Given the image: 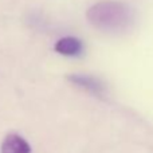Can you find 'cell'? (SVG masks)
I'll list each match as a JSON object with an SVG mask.
<instances>
[{
    "label": "cell",
    "instance_id": "cell-1",
    "mask_svg": "<svg viewBox=\"0 0 153 153\" xmlns=\"http://www.w3.org/2000/svg\"><path fill=\"white\" fill-rule=\"evenodd\" d=\"M86 18L94 28L108 34H124L134 24V10L117 0H102L87 10Z\"/></svg>",
    "mask_w": 153,
    "mask_h": 153
},
{
    "label": "cell",
    "instance_id": "cell-3",
    "mask_svg": "<svg viewBox=\"0 0 153 153\" xmlns=\"http://www.w3.org/2000/svg\"><path fill=\"white\" fill-rule=\"evenodd\" d=\"M0 153H31L28 141L16 133H11L3 140Z\"/></svg>",
    "mask_w": 153,
    "mask_h": 153
},
{
    "label": "cell",
    "instance_id": "cell-2",
    "mask_svg": "<svg viewBox=\"0 0 153 153\" xmlns=\"http://www.w3.org/2000/svg\"><path fill=\"white\" fill-rule=\"evenodd\" d=\"M67 78H69V81L71 83H74L76 86L82 87V89L87 90V91L93 93L95 95H100V97H102L103 93L106 91L103 83L100 79L95 78V76L86 75V74H71L67 76Z\"/></svg>",
    "mask_w": 153,
    "mask_h": 153
},
{
    "label": "cell",
    "instance_id": "cell-4",
    "mask_svg": "<svg viewBox=\"0 0 153 153\" xmlns=\"http://www.w3.org/2000/svg\"><path fill=\"white\" fill-rule=\"evenodd\" d=\"M82 50V42L74 36H65L55 43V51L63 56H78Z\"/></svg>",
    "mask_w": 153,
    "mask_h": 153
}]
</instances>
